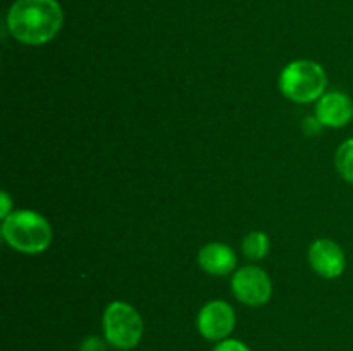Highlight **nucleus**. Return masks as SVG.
I'll return each mask as SVG.
<instances>
[{"label": "nucleus", "mask_w": 353, "mask_h": 351, "mask_svg": "<svg viewBox=\"0 0 353 351\" xmlns=\"http://www.w3.org/2000/svg\"><path fill=\"white\" fill-rule=\"evenodd\" d=\"M64 23L57 0H16L7 14L9 33L24 45H45L54 40Z\"/></svg>", "instance_id": "nucleus-1"}, {"label": "nucleus", "mask_w": 353, "mask_h": 351, "mask_svg": "<svg viewBox=\"0 0 353 351\" xmlns=\"http://www.w3.org/2000/svg\"><path fill=\"white\" fill-rule=\"evenodd\" d=\"M2 237L10 248L24 255L43 253L52 243V226L34 210H14L2 220Z\"/></svg>", "instance_id": "nucleus-2"}, {"label": "nucleus", "mask_w": 353, "mask_h": 351, "mask_svg": "<svg viewBox=\"0 0 353 351\" xmlns=\"http://www.w3.org/2000/svg\"><path fill=\"white\" fill-rule=\"evenodd\" d=\"M327 74L319 62L299 58L283 67L279 89L283 96L295 103L317 102L326 93Z\"/></svg>", "instance_id": "nucleus-3"}, {"label": "nucleus", "mask_w": 353, "mask_h": 351, "mask_svg": "<svg viewBox=\"0 0 353 351\" xmlns=\"http://www.w3.org/2000/svg\"><path fill=\"white\" fill-rule=\"evenodd\" d=\"M102 329L109 346L119 351H130L140 344L145 327L143 319L133 305L112 301L103 312Z\"/></svg>", "instance_id": "nucleus-4"}, {"label": "nucleus", "mask_w": 353, "mask_h": 351, "mask_svg": "<svg viewBox=\"0 0 353 351\" xmlns=\"http://www.w3.org/2000/svg\"><path fill=\"white\" fill-rule=\"evenodd\" d=\"M231 292L243 305L262 306L272 296L271 277L257 265L241 267L231 277Z\"/></svg>", "instance_id": "nucleus-5"}, {"label": "nucleus", "mask_w": 353, "mask_h": 351, "mask_svg": "<svg viewBox=\"0 0 353 351\" xmlns=\"http://www.w3.org/2000/svg\"><path fill=\"white\" fill-rule=\"evenodd\" d=\"M236 326V313L228 301L214 299L205 303L196 315V329L200 336L207 341L228 339Z\"/></svg>", "instance_id": "nucleus-6"}, {"label": "nucleus", "mask_w": 353, "mask_h": 351, "mask_svg": "<svg viewBox=\"0 0 353 351\" xmlns=\"http://www.w3.org/2000/svg\"><path fill=\"white\" fill-rule=\"evenodd\" d=\"M309 264L312 270L321 277L336 279L347 268V257L336 241L321 237L310 244Z\"/></svg>", "instance_id": "nucleus-7"}, {"label": "nucleus", "mask_w": 353, "mask_h": 351, "mask_svg": "<svg viewBox=\"0 0 353 351\" xmlns=\"http://www.w3.org/2000/svg\"><path fill=\"white\" fill-rule=\"evenodd\" d=\"M314 116L324 127L347 126L353 119V100L343 92H326L316 102Z\"/></svg>", "instance_id": "nucleus-8"}, {"label": "nucleus", "mask_w": 353, "mask_h": 351, "mask_svg": "<svg viewBox=\"0 0 353 351\" xmlns=\"http://www.w3.org/2000/svg\"><path fill=\"white\" fill-rule=\"evenodd\" d=\"M199 265L203 272L210 275H230L236 267V253L224 243H207L199 251Z\"/></svg>", "instance_id": "nucleus-9"}, {"label": "nucleus", "mask_w": 353, "mask_h": 351, "mask_svg": "<svg viewBox=\"0 0 353 351\" xmlns=\"http://www.w3.org/2000/svg\"><path fill=\"white\" fill-rule=\"evenodd\" d=\"M271 250V240L262 231H252L241 241V251L252 262H259L268 257Z\"/></svg>", "instance_id": "nucleus-10"}, {"label": "nucleus", "mask_w": 353, "mask_h": 351, "mask_svg": "<svg viewBox=\"0 0 353 351\" xmlns=\"http://www.w3.org/2000/svg\"><path fill=\"white\" fill-rule=\"evenodd\" d=\"M334 164H336L338 174L353 184V138H348L338 147Z\"/></svg>", "instance_id": "nucleus-11"}, {"label": "nucleus", "mask_w": 353, "mask_h": 351, "mask_svg": "<svg viewBox=\"0 0 353 351\" xmlns=\"http://www.w3.org/2000/svg\"><path fill=\"white\" fill-rule=\"evenodd\" d=\"M107 343L105 337H100V336H86L85 339L81 341L79 344V351H107Z\"/></svg>", "instance_id": "nucleus-12"}, {"label": "nucleus", "mask_w": 353, "mask_h": 351, "mask_svg": "<svg viewBox=\"0 0 353 351\" xmlns=\"http://www.w3.org/2000/svg\"><path fill=\"white\" fill-rule=\"evenodd\" d=\"M212 351H252V350L243 343V341L228 337V339L219 341Z\"/></svg>", "instance_id": "nucleus-13"}, {"label": "nucleus", "mask_w": 353, "mask_h": 351, "mask_svg": "<svg viewBox=\"0 0 353 351\" xmlns=\"http://www.w3.org/2000/svg\"><path fill=\"white\" fill-rule=\"evenodd\" d=\"M12 212H14L12 198H10L9 193L7 191H2L0 193V219L3 220L6 217H9Z\"/></svg>", "instance_id": "nucleus-14"}, {"label": "nucleus", "mask_w": 353, "mask_h": 351, "mask_svg": "<svg viewBox=\"0 0 353 351\" xmlns=\"http://www.w3.org/2000/svg\"><path fill=\"white\" fill-rule=\"evenodd\" d=\"M302 127L303 131H305V134H309V136H316V134L321 133V129H323L324 126L317 120V117L314 116V117H307V119L303 120Z\"/></svg>", "instance_id": "nucleus-15"}]
</instances>
